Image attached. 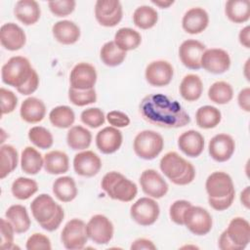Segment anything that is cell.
<instances>
[{"label":"cell","mask_w":250,"mask_h":250,"mask_svg":"<svg viewBox=\"0 0 250 250\" xmlns=\"http://www.w3.org/2000/svg\"><path fill=\"white\" fill-rule=\"evenodd\" d=\"M151 3L158 6L161 9H166V8H169L171 5H173L174 1L173 0H156V1L152 0Z\"/></svg>","instance_id":"obj_59"},{"label":"cell","mask_w":250,"mask_h":250,"mask_svg":"<svg viewBox=\"0 0 250 250\" xmlns=\"http://www.w3.org/2000/svg\"><path fill=\"white\" fill-rule=\"evenodd\" d=\"M145 75L146 81L151 86L163 87L171 82L174 75V68L167 61H154L147 64Z\"/></svg>","instance_id":"obj_14"},{"label":"cell","mask_w":250,"mask_h":250,"mask_svg":"<svg viewBox=\"0 0 250 250\" xmlns=\"http://www.w3.org/2000/svg\"><path fill=\"white\" fill-rule=\"evenodd\" d=\"M178 146L187 156L197 157L204 149V138L199 132L188 130L179 137Z\"/></svg>","instance_id":"obj_24"},{"label":"cell","mask_w":250,"mask_h":250,"mask_svg":"<svg viewBox=\"0 0 250 250\" xmlns=\"http://www.w3.org/2000/svg\"><path fill=\"white\" fill-rule=\"evenodd\" d=\"M18 165V151L11 145L0 147V178L4 179L12 173Z\"/></svg>","instance_id":"obj_38"},{"label":"cell","mask_w":250,"mask_h":250,"mask_svg":"<svg viewBox=\"0 0 250 250\" xmlns=\"http://www.w3.org/2000/svg\"><path fill=\"white\" fill-rule=\"evenodd\" d=\"M208 23V13L200 7H194L188 10L182 20V25L184 30L189 34L201 33L206 29Z\"/></svg>","instance_id":"obj_22"},{"label":"cell","mask_w":250,"mask_h":250,"mask_svg":"<svg viewBox=\"0 0 250 250\" xmlns=\"http://www.w3.org/2000/svg\"><path fill=\"white\" fill-rule=\"evenodd\" d=\"M11 190L16 198L20 200H25L37 192L38 185L32 179L20 177L13 182Z\"/></svg>","instance_id":"obj_42"},{"label":"cell","mask_w":250,"mask_h":250,"mask_svg":"<svg viewBox=\"0 0 250 250\" xmlns=\"http://www.w3.org/2000/svg\"><path fill=\"white\" fill-rule=\"evenodd\" d=\"M52 32L55 39L64 45L74 44L80 38L79 26L68 20L57 21L52 27Z\"/></svg>","instance_id":"obj_25"},{"label":"cell","mask_w":250,"mask_h":250,"mask_svg":"<svg viewBox=\"0 0 250 250\" xmlns=\"http://www.w3.org/2000/svg\"><path fill=\"white\" fill-rule=\"evenodd\" d=\"M35 70L26 58L16 56L12 57L2 66L1 77L5 84L19 89L31 78Z\"/></svg>","instance_id":"obj_5"},{"label":"cell","mask_w":250,"mask_h":250,"mask_svg":"<svg viewBox=\"0 0 250 250\" xmlns=\"http://www.w3.org/2000/svg\"><path fill=\"white\" fill-rule=\"evenodd\" d=\"M205 50V45L200 41L188 39L181 44L179 48V57L186 67L197 70L201 67L200 60Z\"/></svg>","instance_id":"obj_16"},{"label":"cell","mask_w":250,"mask_h":250,"mask_svg":"<svg viewBox=\"0 0 250 250\" xmlns=\"http://www.w3.org/2000/svg\"><path fill=\"white\" fill-rule=\"evenodd\" d=\"M100 57L105 65L117 66L124 62L126 52L119 49L114 41H108L103 45L100 52Z\"/></svg>","instance_id":"obj_40"},{"label":"cell","mask_w":250,"mask_h":250,"mask_svg":"<svg viewBox=\"0 0 250 250\" xmlns=\"http://www.w3.org/2000/svg\"><path fill=\"white\" fill-rule=\"evenodd\" d=\"M222 119L221 111L213 105H203L196 110L195 121L202 129L215 128Z\"/></svg>","instance_id":"obj_36"},{"label":"cell","mask_w":250,"mask_h":250,"mask_svg":"<svg viewBox=\"0 0 250 250\" xmlns=\"http://www.w3.org/2000/svg\"><path fill=\"white\" fill-rule=\"evenodd\" d=\"M69 168L68 156L61 150H52L44 155V169L52 175L66 173Z\"/></svg>","instance_id":"obj_29"},{"label":"cell","mask_w":250,"mask_h":250,"mask_svg":"<svg viewBox=\"0 0 250 250\" xmlns=\"http://www.w3.org/2000/svg\"><path fill=\"white\" fill-rule=\"evenodd\" d=\"M219 248L222 250H239L228 237L226 230H224L219 238Z\"/></svg>","instance_id":"obj_56"},{"label":"cell","mask_w":250,"mask_h":250,"mask_svg":"<svg viewBox=\"0 0 250 250\" xmlns=\"http://www.w3.org/2000/svg\"><path fill=\"white\" fill-rule=\"evenodd\" d=\"M25 247L27 250H50L52 248L49 237L38 232L33 233L28 237Z\"/></svg>","instance_id":"obj_50"},{"label":"cell","mask_w":250,"mask_h":250,"mask_svg":"<svg viewBox=\"0 0 250 250\" xmlns=\"http://www.w3.org/2000/svg\"><path fill=\"white\" fill-rule=\"evenodd\" d=\"M81 121L90 128H98L104 123L105 117L99 107H89L84 109L80 115Z\"/></svg>","instance_id":"obj_45"},{"label":"cell","mask_w":250,"mask_h":250,"mask_svg":"<svg viewBox=\"0 0 250 250\" xmlns=\"http://www.w3.org/2000/svg\"><path fill=\"white\" fill-rule=\"evenodd\" d=\"M140 112L146 121L162 128H180L190 122L180 103L163 94L146 96L140 104Z\"/></svg>","instance_id":"obj_1"},{"label":"cell","mask_w":250,"mask_h":250,"mask_svg":"<svg viewBox=\"0 0 250 250\" xmlns=\"http://www.w3.org/2000/svg\"><path fill=\"white\" fill-rule=\"evenodd\" d=\"M86 224L80 219H71L62 230L61 239L63 246L69 250L84 248L88 241Z\"/></svg>","instance_id":"obj_7"},{"label":"cell","mask_w":250,"mask_h":250,"mask_svg":"<svg viewBox=\"0 0 250 250\" xmlns=\"http://www.w3.org/2000/svg\"><path fill=\"white\" fill-rule=\"evenodd\" d=\"M122 6L118 0H98L95 5V17L105 27H113L122 20Z\"/></svg>","instance_id":"obj_10"},{"label":"cell","mask_w":250,"mask_h":250,"mask_svg":"<svg viewBox=\"0 0 250 250\" xmlns=\"http://www.w3.org/2000/svg\"><path fill=\"white\" fill-rule=\"evenodd\" d=\"M28 139L41 149L50 148L54 143L51 132L42 126H34L30 128L28 131Z\"/></svg>","instance_id":"obj_43"},{"label":"cell","mask_w":250,"mask_h":250,"mask_svg":"<svg viewBox=\"0 0 250 250\" xmlns=\"http://www.w3.org/2000/svg\"><path fill=\"white\" fill-rule=\"evenodd\" d=\"M75 5L76 2L74 0H55L48 2L50 11L56 17H66L70 15L74 11Z\"/></svg>","instance_id":"obj_46"},{"label":"cell","mask_w":250,"mask_h":250,"mask_svg":"<svg viewBox=\"0 0 250 250\" xmlns=\"http://www.w3.org/2000/svg\"><path fill=\"white\" fill-rule=\"evenodd\" d=\"M53 192L62 202H70L77 195V188L71 177L63 176L58 178L53 184Z\"/></svg>","instance_id":"obj_34"},{"label":"cell","mask_w":250,"mask_h":250,"mask_svg":"<svg viewBox=\"0 0 250 250\" xmlns=\"http://www.w3.org/2000/svg\"><path fill=\"white\" fill-rule=\"evenodd\" d=\"M92 142L91 132L83 126L70 127L66 135V143L73 150H83L90 146Z\"/></svg>","instance_id":"obj_33"},{"label":"cell","mask_w":250,"mask_h":250,"mask_svg":"<svg viewBox=\"0 0 250 250\" xmlns=\"http://www.w3.org/2000/svg\"><path fill=\"white\" fill-rule=\"evenodd\" d=\"M5 216L12 224L16 233H23L28 230L31 222L24 206L21 204L12 205L7 209Z\"/></svg>","instance_id":"obj_28"},{"label":"cell","mask_w":250,"mask_h":250,"mask_svg":"<svg viewBox=\"0 0 250 250\" xmlns=\"http://www.w3.org/2000/svg\"><path fill=\"white\" fill-rule=\"evenodd\" d=\"M14 13L16 18L24 25H31L40 19L41 10L39 4L34 0H20L16 3Z\"/></svg>","instance_id":"obj_27"},{"label":"cell","mask_w":250,"mask_h":250,"mask_svg":"<svg viewBox=\"0 0 250 250\" xmlns=\"http://www.w3.org/2000/svg\"><path fill=\"white\" fill-rule=\"evenodd\" d=\"M49 119L55 127L66 129L71 127L74 123L75 114L71 107L67 105H59L50 111Z\"/></svg>","instance_id":"obj_39"},{"label":"cell","mask_w":250,"mask_h":250,"mask_svg":"<svg viewBox=\"0 0 250 250\" xmlns=\"http://www.w3.org/2000/svg\"><path fill=\"white\" fill-rule=\"evenodd\" d=\"M88 237L96 244H106L113 236V225L104 215H94L86 226Z\"/></svg>","instance_id":"obj_11"},{"label":"cell","mask_w":250,"mask_h":250,"mask_svg":"<svg viewBox=\"0 0 250 250\" xmlns=\"http://www.w3.org/2000/svg\"><path fill=\"white\" fill-rule=\"evenodd\" d=\"M158 21L156 10L150 6L143 5L138 7L133 14V21L141 29H149L153 27Z\"/></svg>","instance_id":"obj_37"},{"label":"cell","mask_w":250,"mask_h":250,"mask_svg":"<svg viewBox=\"0 0 250 250\" xmlns=\"http://www.w3.org/2000/svg\"><path fill=\"white\" fill-rule=\"evenodd\" d=\"M0 98H1V113L8 114L15 110L18 104V98L16 94L5 88L0 89Z\"/></svg>","instance_id":"obj_48"},{"label":"cell","mask_w":250,"mask_h":250,"mask_svg":"<svg viewBox=\"0 0 250 250\" xmlns=\"http://www.w3.org/2000/svg\"><path fill=\"white\" fill-rule=\"evenodd\" d=\"M160 208L158 203L149 197L139 198L130 208L132 219L139 225L146 227L154 224L158 219Z\"/></svg>","instance_id":"obj_9"},{"label":"cell","mask_w":250,"mask_h":250,"mask_svg":"<svg viewBox=\"0 0 250 250\" xmlns=\"http://www.w3.org/2000/svg\"><path fill=\"white\" fill-rule=\"evenodd\" d=\"M235 143L228 134H218L214 136L208 146L210 156L217 162L228 161L233 154Z\"/></svg>","instance_id":"obj_18"},{"label":"cell","mask_w":250,"mask_h":250,"mask_svg":"<svg viewBox=\"0 0 250 250\" xmlns=\"http://www.w3.org/2000/svg\"><path fill=\"white\" fill-rule=\"evenodd\" d=\"M140 184L143 191L152 198L163 197L169 188L161 175L153 169H146L141 174Z\"/></svg>","instance_id":"obj_17"},{"label":"cell","mask_w":250,"mask_h":250,"mask_svg":"<svg viewBox=\"0 0 250 250\" xmlns=\"http://www.w3.org/2000/svg\"><path fill=\"white\" fill-rule=\"evenodd\" d=\"M104 191L112 199L129 202L138 193L137 185L119 172L106 173L101 183Z\"/></svg>","instance_id":"obj_4"},{"label":"cell","mask_w":250,"mask_h":250,"mask_svg":"<svg viewBox=\"0 0 250 250\" xmlns=\"http://www.w3.org/2000/svg\"><path fill=\"white\" fill-rule=\"evenodd\" d=\"M234 197H235V192L231 193L229 195H227L225 197H221V198L208 197V202H209V205L213 209H215L217 211H224L230 207V205L232 204V202L234 200Z\"/></svg>","instance_id":"obj_52"},{"label":"cell","mask_w":250,"mask_h":250,"mask_svg":"<svg viewBox=\"0 0 250 250\" xmlns=\"http://www.w3.org/2000/svg\"><path fill=\"white\" fill-rule=\"evenodd\" d=\"M160 170L175 185L186 186L195 177L193 165L176 151H169L161 158Z\"/></svg>","instance_id":"obj_3"},{"label":"cell","mask_w":250,"mask_h":250,"mask_svg":"<svg viewBox=\"0 0 250 250\" xmlns=\"http://www.w3.org/2000/svg\"><path fill=\"white\" fill-rule=\"evenodd\" d=\"M228 237L239 249H244L250 241V225L241 217L233 218L226 229Z\"/></svg>","instance_id":"obj_23"},{"label":"cell","mask_w":250,"mask_h":250,"mask_svg":"<svg viewBox=\"0 0 250 250\" xmlns=\"http://www.w3.org/2000/svg\"><path fill=\"white\" fill-rule=\"evenodd\" d=\"M107 122L115 128L126 127L130 124L129 116L119 110H111L106 114Z\"/></svg>","instance_id":"obj_51"},{"label":"cell","mask_w":250,"mask_h":250,"mask_svg":"<svg viewBox=\"0 0 250 250\" xmlns=\"http://www.w3.org/2000/svg\"><path fill=\"white\" fill-rule=\"evenodd\" d=\"M203 92V83L196 74L186 75L180 84V94L184 100L194 102L198 100Z\"/></svg>","instance_id":"obj_30"},{"label":"cell","mask_w":250,"mask_h":250,"mask_svg":"<svg viewBox=\"0 0 250 250\" xmlns=\"http://www.w3.org/2000/svg\"><path fill=\"white\" fill-rule=\"evenodd\" d=\"M200 65L213 74H222L230 66V58L227 51L219 48L205 50L200 60Z\"/></svg>","instance_id":"obj_12"},{"label":"cell","mask_w":250,"mask_h":250,"mask_svg":"<svg viewBox=\"0 0 250 250\" xmlns=\"http://www.w3.org/2000/svg\"><path fill=\"white\" fill-rule=\"evenodd\" d=\"M1 223V248L2 249H13L14 246V233L15 229L12 224L5 219L0 220Z\"/></svg>","instance_id":"obj_49"},{"label":"cell","mask_w":250,"mask_h":250,"mask_svg":"<svg viewBox=\"0 0 250 250\" xmlns=\"http://www.w3.org/2000/svg\"><path fill=\"white\" fill-rule=\"evenodd\" d=\"M205 188L210 198H221L234 193V185L230 176L225 172L217 171L208 176Z\"/></svg>","instance_id":"obj_13"},{"label":"cell","mask_w":250,"mask_h":250,"mask_svg":"<svg viewBox=\"0 0 250 250\" xmlns=\"http://www.w3.org/2000/svg\"><path fill=\"white\" fill-rule=\"evenodd\" d=\"M122 133L113 126L104 127L96 136V145L99 150L104 154L117 151L122 145Z\"/></svg>","instance_id":"obj_21"},{"label":"cell","mask_w":250,"mask_h":250,"mask_svg":"<svg viewBox=\"0 0 250 250\" xmlns=\"http://www.w3.org/2000/svg\"><path fill=\"white\" fill-rule=\"evenodd\" d=\"M97 81L96 68L88 62H79L70 71V87L77 90L94 88Z\"/></svg>","instance_id":"obj_15"},{"label":"cell","mask_w":250,"mask_h":250,"mask_svg":"<svg viewBox=\"0 0 250 250\" xmlns=\"http://www.w3.org/2000/svg\"><path fill=\"white\" fill-rule=\"evenodd\" d=\"M132 250H142V249H146V250H154L156 249V246L153 244V242L149 239L146 238H138L136 239L130 247Z\"/></svg>","instance_id":"obj_55"},{"label":"cell","mask_w":250,"mask_h":250,"mask_svg":"<svg viewBox=\"0 0 250 250\" xmlns=\"http://www.w3.org/2000/svg\"><path fill=\"white\" fill-rule=\"evenodd\" d=\"M73 168L77 175L82 177H93L102 168V160L92 150H85L75 154L73 158Z\"/></svg>","instance_id":"obj_19"},{"label":"cell","mask_w":250,"mask_h":250,"mask_svg":"<svg viewBox=\"0 0 250 250\" xmlns=\"http://www.w3.org/2000/svg\"><path fill=\"white\" fill-rule=\"evenodd\" d=\"M113 41L119 49L127 52L135 50L140 46L142 42V36L137 30L133 28L122 27L116 31Z\"/></svg>","instance_id":"obj_35"},{"label":"cell","mask_w":250,"mask_h":250,"mask_svg":"<svg viewBox=\"0 0 250 250\" xmlns=\"http://www.w3.org/2000/svg\"><path fill=\"white\" fill-rule=\"evenodd\" d=\"M44 166L42 154L32 146H26L21 156V170L28 175H36Z\"/></svg>","instance_id":"obj_31"},{"label":"cell","mask_w":250,"mask_h":250,"mask_svg":"<svg viewBox=\"0 0 250 250\" xmlns=\"http://www.w3.org/2000/svg\"><path fill=\"white\" fill-rule=\"evenodd\" d=\"M164 141L160 134L152 130H145L137 134L134 139V151L142 159L151 160L160 154Z\"/></svg>","instance_id":"obj_6"},{"label":"cell","mask_w":250,"mask_h":250,"mask_svg":"<svg viewBox=\"0 0 250 250\" xmlns=\"http://www.w3.org/2000/svg\"><path fill=\"white\" fill-rule=\"evenodd\" d=\"M20 114L21 119L27 123H38L45 117L46 106L41 100L29 97L21 103Z\"/></svg>","instance_id":"obj_26"},{"label":"cell","mask_w":250,"mask_h":250,"mask_svg":"<svg viewBox=\"0 0 250 250\" xmlns=\"http://www.w3.org/2000/svg\"><path fill=\"white\" fill-rule=\"evenodd\" d=\"M225 13L234 23L245 22L250 18V2L249 0H229L226 3Z\"/></svg>","instance_id":"obj_32"},{"label":"cell","mask_w":250,"mask_h":250,"mask_svg":"<svg viewBox=\"0 0 250 250\" xmlns=\"http://www.w3.org/2000/svg\"><path fill=\"white\" fill-rule=\"evenodd\" d=\"M184 225L193 234L205 235L211 230L213 221L206 209L190 205L184 214Z\"/></svg>","instance_id":"obj_8"},{"label":"cell","mask_w":250,"mask_h":250,"mask_svg":"<svg viewBox=\"0 0 250 250\" xmlns=\"http://www.w3.org/2000/svg\"><path fill=\"white\" fill-rule=\"evenodd\" d=\"M30 209L35 221L47 231L57 229L64 217L62 207L57 204L51 195L46 193L36 196L30 204Z\"/></svg>","instance_id":"obj_2"},{"label":"cell","mask_w":250,"mask_h":250,"mask_svg":"<svg viewBox=\"0 0 250 250\" xmlns=\"http://www.w3.org/2000/svg\"><path fill=\"white\" fill-rule=\"evenodd\" d=\"M237 102L241 109L247 112L250 111V88L249 87H246L239 92L237 96Z\"/></svg>","instance_id":"obj_54"},{"label":"cell","mask_w":250,"mask_h":250,"mask_svg":"<svg viewBox=\"0 0 250 250\" xmlns=\"http://www.w3.org/2000/svg\"><path fill=\"white\" fill-rule=\"evenodd\" d=\"M68 99L73 104L77 106H84L96 103L97 94L94 88L88 90H77L70 87L68 90Z\"/></svg>","instance_id":"obj_44"},{"label":"cell","mask_w":250,"mask_h":250,"mask_svg":"<svg viewBox=\"0 0 250 250\" xmlns=\"http://www.w3.org/2000/svg\"><path fill=\"white\" fill-rule=\"evenodd\" d=\"M232 97V87L226 81H217L213 83L208 90V98L211 102L218 104H226L229 103Z\"/></svg>","instance_id":"obj_41"},{"label":"cell","mask_w":250,"mask_h":250,"mask_svg":"<svg viewBox=\"0 0 250 250\" xmlns=\"http://www.w3.org/2000/svg\"><path fill=\"white\" fill-rule=\"evenodd\" d=\"M191 205L189 201L181 199V200H176L175 202L172 203L169 209V215L171 220L180 226L184 225V214L186 210Z\"/></svg>","instance_id":"obj_47"},{"label":"cell","mask_w":250,"mask_h":250,"mask_svg":"<svg viewBox=\"0 0 250 250\" xmlns=\"http://www.w3.org/2000/svg\"><path fill=\"white\" fill-rule=\"evenodd\" d=\"M239 42L242 46L245 48H250V27L249 25H246L244 28H242L238 34Z\"/></svg>","instance_id":"obj_57"},{"label":"cell","mask_w":250,"mask_h":250,"mask_svg":"<svg viewBox=\"0 0 250 250\" xmlns=\"http://www.w3.org/2000/svg\"><path fill=\"white\" fill-rule=\"evenodd\" d=\"M240 201L245 206V208L249 209L250 207V188L246 187L240 193Z\"/></svg>","instance_id":"obj_58"},{"label":"cell","mask_w":250,"mask_h":250,"mask_svg":"<svg viewBox=\"0 0 250 250\" xmlns=\"http://www.w3.org/2000/svg\"><path fill=\"white\" fill-rule=\"evenodd\" d=\"M38 85H39V77H38L37 72L35 71L34 74L31 76V78L22 87L17 89V91L21 95L27 96V95L34 93L37 90Z\"/></svg>","instance_id":"obj_53"},{"label":"cell","mask_w":250,"mask_h":250,"mask_svg":"<svg viewBox=\"0 0 250 250\" xmlns=\"http://www.w3.org/2000/svg\"><path fill=\"white\" fill-rule=\"evenodd\" d=\"M0 42L6 50L17 51L24 46L26 36L22 28L18 24L7 22L0 28Z\"/></svg>","instance_id":"obj_20"}]
</instances>
